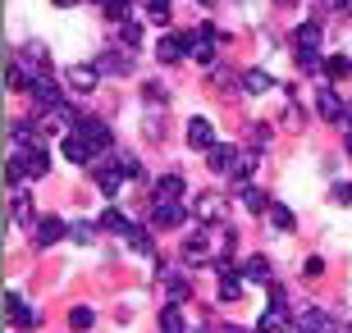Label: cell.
<instances>
[{
  "mask_svg": "<svg viewBox=\"0 0 352 333\" xmlns=\"http://www.w3.org/2000/svg\"><path fill=\"white\" fill-rule=\"evenodd\" d=\"M183 41H188V55H192L197 65H215V46L224 41V32H215L210 23H201L197 32H188Z\"/></svg>",
  "mask_w": 352,
  "mask_h": 333,
  "instance_id": "6da1fadb",
  "label": "cell"
},
{
  "mask_svg": "<svg viewBox=\"0 0 352 333\" xmlns=\"http://www.w3.org/2000/svg\"><path fill=\"white\" fill-rule=\"evenodd\" d=\"M60 151H65V160H74V165H91V160L101 155L87 137H82V128H78V133H69V137L60 141Z\"/></svg>",
  "mask_w": 352,
  "mask_h": 333,
  "instance_id": "7a4b0ae2",
  "label": "cell"
},
{
  "mask_svg": "<svg viewBox=\"0 0 352 333\" xmlns=\"http://www.w3.org/2000/svg\"><path fill=\"white\" fill-rule=\"evenodd\" d=\"M10 141H14V151H32V146H46V133L37 124L19 119V124H10Z\"/></svg>",
  "mask_w": 352,
  "mask_h": 333,
  "instance_id": "3957f363",
  "label": "cell"
},
{
  "mask_svg": "<svg viewBox=\"0 0 352 333\" xmlns=\"http://www.w3.org/2000/svg\"><path fill=\"white\" fill-rule=\"evenodd\" d=\"M14 160H19V169H23L28 179H41V174L51 169V151H46V146H32V151H14Z\"/></svg>",
  "mask_w": 352,
  "mask_h": 333,
  "instance_id": "277c9868",
  "label": "cell"
},
{
  "mask_svg": "<svg viewBox=\"0 0 352 333\" xmlns=\"http://www.w3.org/2000/svg\"><path fill=\"white\" fill-rule=\"evenodd\" d=\"M192 215L201 219V224H220V219H224V196H215V192H197Z\"/></svg>",
  "mask_w": 352,
  "mask_h": 333,
  "instance_id": "5b68a950",
  "label": "cell"
},
{
  "mask_svg": "<svg viewBox=\"0 0 352 333\" xmlns=\"http://www.w3.org/2000/svg\"><path fill=\"white\" fill-rule=\"evenodd\" d=\"M82 128V137L96 146V151H110V141H115V133H110V124H101V119H82L78 124Z\"/></svg>",
  "mask_w": 352,
  "mask_h": 333,
  "instance_id": "8992f818",
  "label": "cell"
},
{
  "mask_svg": "<svg viewBox=\"0 0 352 333\" xmlns=\"http://www.w3.org/2000/svg\"><path fill=\"white\" fill-rule=\"evenodd\" d=\"M188 146H197V151H210V146H215V128H210V119L197 115L192 124H188Z\"/></svg>",
  "mask_w": 352,
  "mask_h": 333,
  "instance_id": "52a82bcc",
  "label": "cell"
},
{
  "mask_svg": "<svg viewBox=\"0 0 352 333\" xmlns=\"http://www.w3.org/2000/svg\"><path fill=\"white\" fill-rule=\"evenodd\" d=\"M28 91H32V101H37L41 110H51V105H60V87H55V82H51V73H41L37 82L28 87Z\"/></svg>",
  "mask_w": 352,
  "mask_h": 333,
  "instance_id": "ba28073f",
  "label": "cell"
},
{
  "mask_svg": "<svg viewBox=\"0 0 352 333\" xmlns=\"http://www.w3.org/2000/svg\"><path fill=\"white\" fill-rule=\"evenodd\" d=\"M320 119H325V124H343V119H348V105H343L329 87H320Z\"/></svg>",
  "mask_w": 352,
  "mask_h": 333,
  "instance_id": "9c48e42d",
  "label": "cell"
},
{
  "mask_svg": "<svg viewBox=\"0 0 352 333\" xmlns=\"http://www.w3.org/2000/svg\"><path fill=\"white\" fill-rule=\"evenodd\" d=\"M183 219H188V210L179 201H156V229H179Z\"/></svg>",
  "mask_w": 352,
  "mask_h": 333,
  "instance_id": "30bf717a",
  "label": "cell"
},
{
  "mask_svg": "<svg viewBox=\"0 0 352 333\" xmlns=\"http://www.w3.org/2000/svg\"><path fill=\"white\" fill-rule=\"evenodd\" d=\"M124 238H129V246L138 256H156V242H151V233H146L142 224H124Z\"/></svg>",
  "mask_w": 352,
  "mask_h": 333,
  "instance_id": "8fae6325",
  "label": "cell"
},
{
  "mask_svg": "<svg viewBox=\"0 0 352 333\" xmlns=\"http://www.w3.org/2000/svg\"><path fill=\"white\" fill-rule=\"evenodd\" d=\"M60 238H65V224H60L55 215H46V219L37 224V233H32V242H37V246H55Z\"/></svg>",
  "mask_w": 352,
  "mask_h": 333,
  "instance_id": "7c38bea8",
  "label": "cell"
},
{
  "mask_svg": "<svg viewBox=\"0 0 352 333\" xmlns=\"http://www.w3.org/2000/svg\"><path fill=\"white\" fill-rule=\"evenodd\" d=\"M96 78H101V69H96V65H74V69H69V87L91 91V87H96Z\"/></svg>",
  "mask_w": 352,
  "mask_h": 333,
  "instance_id": "4fadbf2b",
  "label": "cell"
},
{
  "mask_svg": "<svg viewBox=\"0 0 352 333\" xmlns=\"http://www.w3.org/2000/svg\"><path fill=\"white\" fill-rule=\"evenodd\" d=\"M65 124H78V110H74V105H51V110H46V124H41V128H65Z\"/></svg>",
  "mask_w": 352,
  "mask_h": 333,
  "instance_id": "5bb4252c",
  "label": "cell"
},
{
  "mask_svg": "<svg viewBox=\"0 0 352 333\" xmlns=\"http://www.w3.org/2000/svg\"><path fill=\"white\" fill-rule=\"evenodd\" d=\"M234 160H238L234 146H210V151H206V165L215 169V174H229V165H234Z\"/></svg>",
  "mask_w": 352,
  "mask_h": 333,
  "instance_id": "9a60e30c",
  "label": "cell"
},
{
  "mask_svg": "<svg viewBox=\"0 0 352 333\" xmlns=\"http://www.w3.org/2000/svg\"><path fill=\"white\" fill-rule=\"evenodd\" d=\"M5 315H10V324H19V329L32 324V310H28L23 297H5Z\"/></svg>",
  "mask_w": 352,
  "mask_h": 333,
  "instance_id": "2e32d148",
  "label": "cell"
},
{
  "mask_svg": "<svg viewBox=\"0 0 352 333\" xmlns=\"http://www.w3.org/2000/svg\"><path fill=\"white\" fill-rule=\"evenodd\" d=\"M293 46H298V51H316V46H320V23H302L298 32H293Z\"/></svg>",
  "mask_w": 352,
  "mask_h": 333,
  "instance_id": "e0dca14e",
  "label": "cell"
},
{
  "mask_svg": "<svg viewBox=\"0 0 352 333\" xmlns=\"http://www.w3.org/2000/svg\"><path fill=\"white\" fill-rule=\"evenodd\" d=\"M96 69H101V73H129L133 60H129V55H119V51H105L101 60H96Z\"/></svg>",
  "mask_w": 352,
  "mask_h": 333,
  "instance_id": "ac0fdd59",
  "label": "cell"
},
{
  "mask_svg": "<svg viewBox=\"0 0 352 333\" xmlns=\"http://www.w3.org/2000/svg\"><path fill=\"white\" fill-rule=\"evenodd\" d=\"M183 51H188V41H183V37H165V41L156 46V55L165 60V65H179V60H183Z\"/></svg>",
  "mask_w": 352,
  "mask_h": 333,
  "instance_id": "d6986e66",
  "label": "cell"
},
{
  "mask_svg": "<svg viewBox=\"0 0 352 333\" xmlns=\"http://www.w3.org/2000/svg\"><path fill=\"white\" fill-rule=\"evenodd\" d=\"M274 82H270V73L265 69H248L243 73V91H252V96H261V91H270Z\"/></svg>",
  "mask_w": 352,
  "mask_h": 333,
  "instance_id": "ffe728a7",
  "label": "cell"
},
{
  "mask_svg": "<svg viewBox=\"0 0 352 333\" xmlns=\"http://www.w3.org/2000/svg\"><path fill=\"white\" fill-rule=\"evenodd\" d=\"M124 179H129V174H124L119 165H110V169H101V174H96V183H101L105 196H119V183H124Z\"/></svg>",
  "mask_w": 352,
  "mask_h": 333,
  "instance_id": "44dd1931",
  "label": "cell"
},
{
  "mask_svg": "<svg viewBox=\"0 0 352 333\" xmlns=\"http://www.w3.org/2000/svg\"><path fill=\"white\" fill-rule=\"evenodd\" d=\"M179 196H183V179L179 174H165L156 183V201H179Z\"/></svg>",
  "mask_w": 352,
  "mask_h": 333,
  "instance_id": "7402d4cb",
  "label": "cell"
},
{
  "mask_svg": "<svg viewBox=\"0 0 352 333\" xmlns=\"http://www.w3.org/2000/svg\"><path fill=\"white\" fill-rule=\"evenodd\" d=\"M256 329H261V333H265V329H293V320H288V315H284V306L274 301V306L261 315V324H256Z\"/></svg>",
  "mask_w": 352,
  "mask_h": 333,
  "instance_id": "603a6c76",
  "label": "cell"
},
{
  "mask_svg": "<svg viewBox=\"0 0 352 333\" xmlns=\"http://www.w3.org/2000/svg\"><path fill=\"white\" fill-rule=\"evenodd\" d=\"M298 324H302V329H334V315L311 306V310H302V320H298Z\"/></svg>",
  "mask_w": 352,
  "mask_h": 333,
  "instance_id": "cb8c5ba5",
  "label": "cell"
},
{
  "mask_svg": "<svg viewBox=\"0 0 352 333\" xmlns=\"http://www.w3.org/2000/svg\"><path fill=\"white\" fill-rule=\"evenodd\" d=\"M252 174H256V155H238L234 165H229V179L234 183H248Z\"/></svg>",
  "mask_w": 352,
  "mask_h": 333,
  "instance_id": "d4e9b609",
  "label": "cell"
},
{
  "mask_svg": "<svg viewBox=\"0 0 352 333\" xmlns=\"http://www.w3.org/2000/svg\"><path fill=\"white\" fill-rule=\"evenodd\" d=\"M243 297V279H234L229 269H224V279H220V301H238Z\"/></svg>",
  "mask_w": 352,
  "mask_h": 333,
  "instance_id": "484cf974",
  "label": "cell"
},
{
  "mask_svg": "<svg viewBox=\"0 0 352 333\" xmlns=\"http://www.w3.org/2000/svg\"><path fill=\"white\" fill-rule=\"evenodd\" d=\"M243 205H248L252 215H265V210H270V201H265V192H256V187H243Z\"/></svg>",
  "mask_w": 352,
  "mask_h": 333,
  "instance_id": "4316f807",
  "label": "cell"
},
{
  "mask_svg": "<svg viewBox=\"0 0 352 333\" xmlns=\"http://www.w3.org/2000/svg\"><path fill=\"white\" fill-rule=\"evenodd\" d=\"M270 224H274L279 233H293V215H288V205L270 201Z\"/></svg>",
  "mask_w": 352,
  "mask_h": 333,
  "instance_id": "83f0119b",
  "label": "cell"
},
{
  "mask_svg": "<svg viewBox=\"0 0 352 333\" xmlns=\"http://www.w3.org/2000/svg\"><path fill=\"white\" fill-rule=\"evenodd\" d=\"M248 279L252 283H270V260H265V256H252L248 260Z\"/></svg>",
  "mask_w": 352,
  "mask_h": 333,
  "instance_id": "f1b7e54d",
  "label": "cell"
},
{
  "mask_svg": "<svg viewBox=\"0 0 352 333\" xmlns=\"http://www.w3.org/2000/svg\"><path fill=\"white\" fill-rule=\"evenodd\" d=\"M146 19L151 23H170V0H146Z\"/></svg>",
  "mask_w": 352,
  "mask_h": 333,
  "instance_id": "f546056e",
  "label": "cell"
},
{
  "mask_svg": "<svg viewBox=\"0 0 352 333\" xmlns=\"http://www.w3.org/2000/svg\"><path fill=\"white\" fill-rule=\"evenodd\" d=\"M325 73L334 78V82H339V78H348V73H352V65L343 60V55H329V60H325Z\"/></svg>",
  "mask_w": 352,
  "mask_h": 333,
  "instance_id": "4dcf8cb0",
  "label": "cell"
},
{
  "mask_svg": "<svg viewBox=\"0 0 352 333\" xmlns=\"http://www.w3.org/2000/svg\"><path fill=\"white\" fill-rule=\"evenodd\" d=\"M119 37H124V46H138V41H142V27L133 23V19H124V23H119Z\"/></svg>",
  "mask_w": 352,
  "mask_h": 333,
  "instance_id": "1f68e13d",
  "label": "cell"
},
{
  "mask_svg": "<svg viewBox=\"0 0 352 333\" xmlns=\"http://www.w3.org/2000/svg\"><path fill=\"white\" fill-rule=\"evenodd\" d=\"M124 224H129V219L119 215L115 205H110V210H105V215H101V229H105V233H115V229H119V233H124Z\"/></svg>",
  "mask_w": 352,
  "mask_h": 333,
  "instance_id": "d6a6232c",
  "label": "cell"
},
{
  "mask_svg": "<svg viewBox=\"0 0 352 333\" xmlns=\"http://www.w3.org/2000/svg\"><path fill=\"white\" fill-rule=\"evenodd\" d=\"M91 320H96V315H91L87 306H74V310H69V324H74V329H91Z\"/></svg>",
  "mask_w": 352,
  "mask_h": 333,
  "instance_id": "836d02e7",
  "label": "cell"
},
{
  "mask_svg": "<svg viewBox=\"0 0 352 333\" xmlns=\"http://www.w3.org/2000/svg\"><path fill=\"white\" fill-rule=\"evenodd\" d=\"M298 69L302 73H316V69H320V55L316 51H298Z\"/></svg>",
  "mask_w": 352,
  "mask_h": 333,
  "instance_id": "e575fe53",
  "label": "cell"
},
{
  "mask_svg": "<svg viewBox=\"0 0 352 333\" xmlns=\"http://www.w3.org/2000/svg\"><path fill=\"white\" fill-rule=\"evenodd\" d=\"M160 329H170V333H179L183 329V315L174 306H165V315H160Z\"/></svg>",
  "mask_w": 352,
  "mask_h": 333,
  "instance_id": "d590c367",
  "label": "cell"
},
{
  "mask_svg": "<svg viewBox=\"0 0 352 333\" xmlns=\"http://www.w3.org/2000/svg\"><path fill=\"white\" fill-rule=\"evenodd\" d=\"M115 165L124 169V174H129V179H142V165H138V155H119Z\"/></svg>",
  "mask_w": 352,
  "mask_h": 333,
  "instance_id": "8d00e7d4",
  "label": "cell"
},
{
  "mask_svg": "<svg viewBox=\"0 0 352 333\" xmlns=\"http://www.w3.org/2000/svg\"><path fill=\"white\" fill-rule=\"evenodd\" d=\"M14 219H19V224L32 219V201H28V196H14Z\"/></svg>",
  "mask_w": 352,
  "mask_h": 333,
  "instance_id": "74e56055",
  "label": "cell"
},
{
  "mask_svg": "<svg viewBox=\"0 0 352 333\" xmlns=\"http://www.w3.org/2000/svg\"><path fill=\"white\" fill-rule=\"evenodd\" d=\"M91 233H96V229L82 219V224H74V229H69V238H74V242H91Z\"/></svg>",
  "mask_w": 352,
  "mask_h": 333,
  "instance_id": "f35d334b",
  "label": "cell"
},
{
  "mask_svg": "<svg viewBox=\"0 0 352 333\" xmlns=\"http://www.w3.org/2000/svg\"><path fill=\"white\" fill-rule=\"evenodd\" d=\"M248 141L256 146V151H261V146H270V128H261V124H256V128L248 133Z\"/></svg>",
  "mask_w": 352,
  "mask_h": 333,
  "instance_id": "ab89813d",
  "label": "cell"
},
{
  "mask_svg": "<svg viewBox=\"0 0 352 333\" xmlns=\"http://www.w3.org/2000/svg\"><path fill=\"white\" fill-rule=\"evenodd\" d=\"M302 274H307V279H320V274H325V260H320V256H311L307 265H302Z\"/></svg>",
  "mask_w": 352,
  "mask_h": 333,
  "instance_id": "60d3db41",
  "label": "cell"
},
{
  "mask_svg": "<svg viewBox=\"0 0 352 333\" xmlns=\"http://www.w3.org/2000/svg\"><path fill=\"white\" fill-rule=\"evenodd\" d=\"M334 201H339V205H352V183H339V187H334Z\"/></svg>",
  "mask_w": 352,
  "mask_h": 333,
  "instance_id": "b9f144b4",
  "label": "cell"
},
{
  "mask_svg": "<svg viewBox=\"0 0 352 333\" xmlns=\"http://www.w3.org/2000/svg\"><path fill=\"white\" fill-rule=\"evenodd\" d=\"M325 10H339L343 14V10H352V0H325Z\"/></svg>",
  "mask_w": 352,
  "mask_h": 333,
  "instance_id": "7bdbcfd3",
  "label": "cell"
},
{
  "mask_svg": "<svg viewBox=\"0 0 352 333\" xmlns=\"http://www.w3.org/2000/svg\"><path fill=\"white\" fill-rule=\"evenodd\" d=\"M343 146H348V155H352V124H348V137H343Z\"/></svg>",
  "mask_w": 352,
  "mask_h": 333,
  "instance_id": "ee69618b",
  "label": "cell"
},
{
  "mask_svg": "<svg viewBox=\"0 0 352 333\" xmlns=\"http://www.w3.org/2000/svg\"><path fill=\"white\" fill-rule=\"evenodd\" d=\"M55 5H60V10H65V5H74V0H55Z\"/></svg>",
  "mask_w": 352,
  "mask_h": 333,
  "instance_id": "f6af8a7d",
  "label": "cell"
},
{
  "mask_svg": "<svg viewBox=\"0 0 352 333\" xmlns=\"http://www.w3.org/2000/svg\"><path fill=\"white\" fill-rule=\"evenodd\" d=\"M343 124H352V105H348V119H343Z\"/></svg>",
  "mask_w": 352,
  "mask_h": 333,
  "instance_id": "bcb514c9",
  "label": "cell"
},
{
  "mask_svg": "<svg viewBox=\"0 0 352 333\" xmlns=\"http://www.w3.org/2000/svg\"><path fill=\"white\" fill-rule=\"evenodd\" d=\"M201 5H215V0H201Z\"/></svg>",
  "mask_w": 352,
  "mask_h": 333,
  "instance_id": "7dc6e473",
  "label": "cell"
}]
</instances>
